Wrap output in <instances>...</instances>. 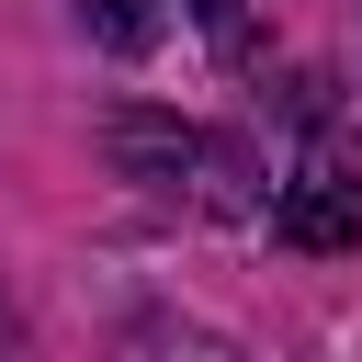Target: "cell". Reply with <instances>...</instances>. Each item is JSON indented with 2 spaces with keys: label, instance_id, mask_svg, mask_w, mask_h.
I'll list each match as a JSON object with an SVG mask.
<instances>
[{
  "label": "cell",
  "instance_id": "2",
  "mask_svg": "<svg viewBox=\"0 0 362 362\" xmlns=\"http://www.w3.org/2000/svg\"><path fill=\"white\" fill-rule=\"evenodd\" d=\"M102 158H113L124 181H147V192H192L204 124H181V113H147V102H124V113H102Z\"/></svg>",
  "mask_w": 362,
  "mask_h": 362
},
{
  "label": "cell",
  "instance_id": "3",
  "mask_svg": "<svg viewBox=\"0 0 362 362\" xmlns=\"http://www.w3.org/2000/svg\"><path fill=\"white\" fill-rule=\"evenodd\" d=\"M192 215H260L272 192H260V158L238 147V136H204V158H192V192H181Z\"/></svg>",
  "mask_w": 362,
  "mask_h": 362
},
{
  "label": "cell",
  "instance_id": "1",
  "mask_svg": "<svg viewBox=\"0 0 362 362\" xmlns=\"http://www.w3.org/2000/svg\"><path fill=\"white\" fill-rule=\"evenodd\" d=\"M272 238L283 249H351L362 238V124H339V113L305 124V158L272 181Z\"/></svg>",
  "mask_w": 362,
  "mask_h": 362
},
{
  "label": "cell",
  "instance_id": "6",
  "mask_svg": "<svg viewBox=\"0 0 362 362\" xmlns=\"http://www.w3.org/2000/svg\"><path fill=\"white\" fill-rule=\"evenodd\" d=\"M0 339H11V317H0Z\"/></svg>",
  "mask_w": 362,
  "mask_h": 362
},
{
  "label": "cell",
  "instance_id": "4",
  "mask_svg": "<svg viewBox=\"0 0 362 362\" xmlns=\"http://www.w3.org/2000/svg\"><path fill=\"white\" fill-rule=\"evenodd\" d=\"M79 23H90L113 57H147V45L170 34V11H158V0H79Z\"/></svg>",
  "mask_w": 362,
  "mask_h": 362
},
{
  "label": "cell",
  "instance_id": "5",
  "mask_svg": "<svg viewBox=\"0 0 362 362\" xmlns=\"http://www.w3.org/2000/svg\"><path fill=\"white\" fill-rule=\"evenodd\" d=\"M192 23H204V45H215L226 68H249V57H260V34H249V0H192Z\"/></svg>",
  "mask_w": 362,
  "mask_h": 362
}]
</instances>
